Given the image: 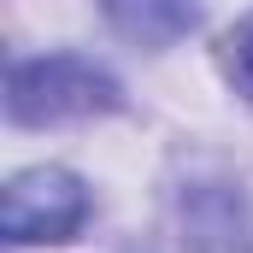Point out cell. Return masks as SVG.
<instances>
[{
	"mask_svg": "<svg viewBox=\"0 0 253 253\" xmlns=\"http://www.w3.org/2000/svg\"><path fill=\"white\" fill-rule=\"evenodd\" d=\"M118 83L94 59L77 53H42V59H18L6 77V112L12 124H71V118H100L118 112Z\"/></svg>",
	"mask_w": 253,
	"mask_h": 253,
	"instance_id": "1",
	"label": "cell"
},
{
	"mask_svg": "<svg viewBox=\"0 0 253 253\" xmlns=\"http://www.w3.org/2000/svg\"><path fill=\"white\" fill-rule=\"evenodd\" d=\"M83 218H88V189H83V177H71L59 165L18 171L6 183V200H0V230L18 248H30V242H65V236L83 230Z\"/></svg>",
	"mask_w": 253,
	"mask_h": 253,
	"instance_id": "2",
	"label": "cell"
},
{
	"mask_svg": "<svg viewBox=\"0 0 253 253\" xmlns=\"http://www.w3.org/2000/svg\"><path fill=\"white\" fill-rule=\"evenodd\" d=\"M224 71H230L236 94H248V100H253V12L230 30V42H224Z\"/></svg>",
	"mask_w": 253,
	"mask_h": 253,
	"instance_id": "3",
	"label": "cell"
}]
</instances>
